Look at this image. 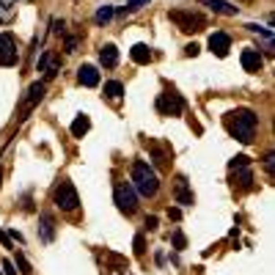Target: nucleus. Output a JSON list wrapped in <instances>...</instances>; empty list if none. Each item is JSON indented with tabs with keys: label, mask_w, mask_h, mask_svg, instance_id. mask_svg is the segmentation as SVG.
Here are the masks:
<instances>
[{
	"label": "nucleus",
	"mask_w": 275,
	"mask_h": 275,
	"mask_svg": "<svg viewBox=\"0 0 275 275\" xmlns=\"http://www.w3.org/2000/svg\"><path fill=\"white\" fill-rule=\"evenodd\" d=\"M256 124H259V118H256L253 110H234V113H228V118H226L228 132H231L237 140H242V143H250V140H253Z\"/></svg>",
	"instance_id": "f257e3e1"
},
{
	"label": "nucleus",
	"mask_w": 275,
	"mask_h": 275,
	"mask_svg": "<svg viewBox=\"0 0 275 275\" xmlns=\"http://www.w3.org/2000/svg\"><path fill=\"white\" fill-rule=\"evenodd\" d=\"M132 187H135L140 195H146V198L157 195V190H160L157 173H154V168H151L149 163H143V160H138V163L132 165Z\"/></svg>",
	"instance_id": "f03ea898"
},
{
	"label": "nucleus",
	"mask_w": 275,
	"mask_h": 275,
	"mask_svg": "<svg viewBox=\"0 0 275 275\" xmlns=\"http://www.w3.org/2000/svg\"><path fill=\"white\" fill-rule=\"evenodd\" d=\"M77 204H80V198H77V190L72 187V182H61V185L55 187V206H58V209L69 212V209H75Z\"/></svg>",
	"instance_id": "7ed1b4c3"
},
{
	"label": "nucleus",
	"mask_w": 275,
	"mask_h": 275,
	"mask_svg": "<svg viewBox=\"0 0 275 275\" xmlns=\"http://www.w3.org/2000/svg\"><path fill=\"white\" fill-rule=\"evenodd\" d=\"M17 58H20L17 39L11 33H0V66H14Z\"/></svg>",
	"instance_id": "20e7f679"
},
{
	"label": "nucleus",
	"mask_w": 275,
	"mask_h": 275,
	"mask_svg": "<svg viewBox=\"0 0 275 275\" xmlns=\"http://www.w3.org/2000/svg\"><path fill=\"white\" fill-rule=\"evenodd\" d=\"M116 204H118V209H121V212H127V215L135 212V206H138V201H135V187L127 185V182H118V185H116Z\"/></svg>",
	"instance_id": "39448f33"
},
{
	"label": "nucleus",
	"mask_w": 275,
	"mask_h": 275,
	"mask_svg": "<svg viewBox=\"0 0 275 275\" xmlns=\"http://www.w3.org/2000/svg\"><path fill=\"white\" fill-rule=\"evenodd\" d=\"M171 20L179 25V30H187V33L204 28V17H201V14H192V11H171Z\"/></svg>",
	"instance_id": "423d86ee"
},
{
	"label": "nucleus",
	"mask_w": 275,
	"mask_h": 275,
	"mask_svg": "<svg viewBox=\"0 0 275 275\" xmlns=\"http://www.w3.org/2000/svg\"><path fill=\"white\" fill-rule=\"evenodd\" d=\"M157 110L163 113V116H182V110H185V99H182L179 94H160Z\"/></svg>",
	"instance_id": "0eeeda50"
},
{
	"label": "nucleus",
	"mask_w": 275,
	"mask_h": 275,
	"mask_svg": "<svg viewBox=\"0 0 275 275\" xmlns=\"http://www.w3.org/2000/svg\"><path fill=\"white\" fill-rule=\"evenodd\" d=\"M209 50H212L218 58H226L228 50H231V36L223 33V30H215V33L209 36Z\"/></svg>",
	"instance_id": "6e6552de"
},
{
	"label": "nucleus",
	"mask_w": 275,
	"mask_h": 275,
	"mask_svg": "<svg viewBox=\"0 0 275 275\" xmlns=\"http://www.w3.org/2000/svg\"><path fill=\"white\" fill-rule=\"evenodd\" d=\"M41 96H44V82H33L30 88H28V99H25V105H22V118L30 113V110L36 108V105L41 102Z\"/></svg>",
	"instance_id": "1a4fd4ad"
},
{
	"label": "nucleus",
	"mask_w": 275,
	"mask_h": 275,
	"mask_svg": "<svg viewBox=\"0 0 275 275\" xmlns=\"http://www.w3.org/2000/svg\"><path fill=\"white\" fill-rule=\"evenodd\" d=\"M261 63H264V58L259 50H242V69L245 72H261Z\"/></svg>",
	"instance_id": "9d476101"
},
{
	"label": "nucleus",
	"mask_w": 275,
	"mask_h": 275,
	"mask_svg": "<svg viewBox=\"0 0 275 275\" xmlns=\"http://www.w3.org/2000/svg\"><path fill=\"white\" fill-rule=\"evenodd\" d=\"M77 80H80V85H85V88H94L96 82H99V72H96V66H80L77 69Z\"/></svg>",
	"instance_id": "9b49d317"
},
{
	"label": "nucleus",
	"mask_w": 275,
	"mask_h": 275,
	"mask_svg": "<svg viewBox=\"0 0 275 275\" xmlns=\"http://www.w3.org/2000/svg\"><path fill=\"white\" fill-rule=\"evenodd\" d=\"M173 198H176V204H182V206H190V204H192V192L187 190V179H185V176H179V179H176V187H173Z\"/></svg>",
	"instance_id": "f8f14e48"
},
{
	"label": "nucleus",
	"mask_w": 275,
	"mask_h": 275,
	"mask_svg": "<svg viewBox=\"0 0 275 275\" xmlns=\"http://www.w3.org/2000/svg\"><path fill=\"white\" fill-rule=\"evenodd\" d=\"M99 61H102V66H108V69L118 66V50L113 47V44H105V47L99 50Z\"/></svg>",
	"instance_id": "ddd939ff"
},
{
	"label": "nucleus",
	"mask_w": 275,
	"mask_h": 275,
	"mask_svg": "<svg viewBox=\"0 0 275 275\" xmlns=\"http://www.w3.org/2000/svg\"><path fill=\"white\" fill-rule=\"evenodd\" d=\"M201 3H206L212 11L223 14V17H234V14H237V6H231V3H226V0H201Z\"/></svg>",
	"instance_id": "4468645a"
},
{
	"label": "nucleus",
	"mask_w": 275,
	"mask_h": 275,
	"mask_svg": "<svg viewBox=\"0 0 275 275\" xmlns=\"http://www.w3.org/2000/svg\"><path fill=\"white\" fill-rule=\"evenodd\" d=\"M39 237H41V242H53V237H55V228H53V218H50V215H41Z\"/></svg>",
	"instance_id": "2eb2a0df"
},
{
	"label": "nucleus",
	"mask_w": 275,
	"mask_h": 275,
	"mask_svg": "<svg viewBox=\"0 0 275 275\" xmlns=\"http://www.w3.org/2000/svg\"><path fill=\"white\" fill-rule=\"evenodd\" d=\"M39 72H44L47 77H55V75H58V63L53 61V55H50V53L41 55V61H39Z\"/></svg>",
	"instance_id": "dca6fc26"
},
{
	"label": "nucleus",
	"mask_w": 275,
	"mask_h": 275,
	"mask_svg": "<svg viewBox=\"0 0 275 275\" xmlns=\"http://www.w3.org/2000/svg\"><path fill=\"white\" fill-rule=\"evenodd\" d=\"M130 55H132V61L135 63H149L151 61V50L146 47V44H135Z\"/></svg>",
	"instance_id": "f3484780"
},
{
	"label": "nucleus",
	"mask_w": 275,
	"mask_h": 275,
	"mask_svg": "<svg viewBox=\"0 0 275 275\" xmlns=\"http://www.w3.org/2000/svg\"><path fill=\"white\" fill-rule=\"evenodd\" d=\"M88 127H91L88 116H77L75 124H72V135H75V138H82L85 132H88Z\"/></svg>",
	"instance_id": "a211bd4d"
},
{
	"label": "nucleus",
	"mask_w": 275,
	"mask_h": 275,
	"mask_svg": "<svg viewBox=\"0 0 275 275\" xmlns=\"http://www.w3.org/2000/svg\"><path fill=\"white\" fill-rule=\"evenodd\" d=\"M105 94H108V99L118 102V99H121V94H124V85H121L118 80H110L108 85H105Z\"/></svg>",
	"instance_id": "6ab92c4d"
},
{
	"label": "nucleus",
	"mask_w": 275,
	"mask_h": 275,
	"mask_svg": "<svg viewBox=\"0 0 275 275\" xmlns=\"http://www.w3.org/2000/svg\"><path fill=\"white\" fill-rule=\"evenodd\" d=\"M113 14H116V11H113V6H102L99 11L94 14V22H96V25H108V22L113 20Z\"/></svg>",
	"instance_id": "aec40b11"
},
{
	"label": "nucleus",
	"mask_w": 275,
	"mask_h": 275,
	"mask_svg": "<svg viewBox=\"0 0 275 275\" xmlns=\"http://www.w3.org/2000/svg\"><path fill=\"white\" fill-rule=\"evenodd\" d=\"M135 253L138 256L146 253V237H143V234H138V237H135Z\"/></svg>",
	"instance_id": "412c9836"
},
{
	"label": "nucleus",
	"mask_w": 275,
	"mask_h": 275,
	"mask_svg": "<svg viewBox=\"0 0 275 275\" xmlns=\"http://www.w3.org/2000/svg\"><path fill=\"white\" fill-rule=\"evenodd\" d=\"M17 264H20V270H22L25 275H30V273H33V270H30V264L25 261V256H22V253H17Z\"/></svg>",
	"instance_id": "4be33fe9"
},
{
	"label": "nucleus",
	"mask_w": 275,
	"mask_h": 275,
	"mask_svg": "<svg viewBox=\"0 0 275 275\" xmlns=\"http://www.w3.org/2000/svg\"><path fill=\"white\" fill-rule=\"evenodd\" d=\"M245 165H248V157H245V154H240V157L231 160V168H234V171H237V168H245Z\"/></svg>",
	"instance_id": "5701e85b"
},
{
	"label": "nucleus",
	"mask_w": 275,
	"mask_h": 275,
	"mask_svg": "<svg viewBox=\"0 0 275 275\" xmlns=\"http://www.w3.org/2000/svg\"><path fill=\"white\" fill-rule=\"evenodd\" d=\"M264 168H267V173L273 176V168H275V154H267V157H264Z\"/></svg>",
	"instance_id": "b1692460"
},
{
	"label": "nucleus",
	"mask_w": 275,
	"mask_h": 275,
	"mask_svg": "<svg viewBox=\"0 0 275 275\" xmlns=\"http://www.w3.org/2000/svg\"><path fill=\"white\" fill-rule=\"evenodd\" d=\"M146 0H130V3H127V8H124V11H135V8H140L143 6Z\"/></svg>",
	"instance_id": "393cba45"
},
{
	"label": "nucleus",
	"mask_w": 275,
	"mask_h": 275,
	"mask_svg": "<svg viewBox=\"0 0 275 275\" xmlns=\"http://www.w3.org/2000/svg\"><path fill=\"white\" fill-rule=\"evenodd\" d=\"M75 50H77V39L75 36H69L66 39V53H75Z\"/></svg>",
	"instance_id": "a878e982"
},
{
	"label": "nucleus",
	"mask_w": 275,
	"mask_h": 275,
	"mask_svg": "<svg viewBox=\"0 0 275 275\" xmlns=\"http://www.w3.org/2000/svg\"><path fill=\"white\" fill-rule=\"evenodd\" d=\"M171 242H173V245H176V248H185V237H182V234H173V237H171Z\"/></svg>",
	"instance_id": "bb28decb"
},
{
	"label": "nucleus",
	"mask_w": 275,
	"mask_h": 275,
	"mask_svg": "<svg viewBox=\"0 0 275 275\" xmlns=\"http://www.w3.org/2000/svg\"><path fill=\"white\" fill-rule=\"evenodd\" d=\"M0 270H6V275H17V270H14L11 261H3V264H0Z\"/></svg>",
	"instance_id": "cd10ccee"
},
{
	"label": "nucleus",
	"mask_w": 275,
	"mask_h": 275,
	"mask_svg": "<svg viewBox=\"0 0 275 275\" xmlns=\"http://www.w3.org/2000/svg\"><path fill=\"white\" fill-rule=\"evenodd\" d=\"M185 53H187V55H198V44H187Z\"/></svg>",
	"instance_id": "c85d7f7f"
},
{
	"label": "nucleus",
	"mask_w": 275,
	"mask_h": 275,
	"mask_svg": "<svg viewBox=\"0 0 275 275\" xmlns=\"http://www.w3.org/2000/svg\"><path fill=\"white\" fill-rule=\"evenodd\" d=\"M53 30H55V33H61V30H63V22L61 20H53Z\"/></svg>",
	"instance_id": "c756f323"
},
{
	"label": "nucleus",
	"mask_w": 275,
	"mask_h": 275,
	"mask_svg": "<svg viewBox=\"0 0 275 275\" xmlns=\"http://www.w3.org/2000/svg\"><path fill=\"white\" fill-rule=\"evenodd\" d=\"M146 228H157V218H146Z\"/></svg>",
	"instance_id": "7c9ffc66"
},
{
	"label": "nucleus",
	"mask_w": 275,
	"mask_h": 275,
	"mask_svg": "<svg viewBox=\"0 0 275 275\" xmlns=\"http://www.w3.org/2000/svg\"><path fill=\"white\" fill-rule=\"evenodd\" d=\"M0 242H3V245H6V248H11V242H8V237H6V234H3V231H0Z\"/></svg>",
	"instance_id": "2f4dec72"
},
{
	"label": "nucleus",
	"mask_w": 275,
	"mask_h": 275,
	"mask_svg": "<svg viewBox=\"0 0 275 275\" xmlns=\"http://www.w3.org/2000/svg\"><path fill=\"white\" fill-rule=\"evenodd\" d=\"M3 3H8V6H11V3H17V0H3Z\"/></svg>",
	"instance_id": "473e14b6"
},
{
	"label": "nucleus",
	"mask_w": 275,
	"mask_h": 275,
	"mask_svg": "<svg viewBox=\"0 0 275 275\" xmlns=\"http://www.w3.org/2000/svg\"><path fill=\"white\" fill-rule=\"evenodd\" d=\"M0 275H3V273H0Z\"/></svg>",
	"instance_id": "72a5a7b5"
}]
</instances>
